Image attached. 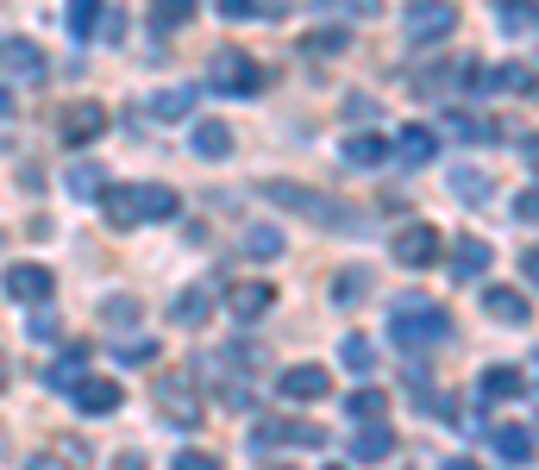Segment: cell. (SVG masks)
I'll return each mask as SVG.
<instances>
[{"label": "cell", "instance_id": "2e32d148", "mask_svg": "<svg viewBox=\"0 0 539 470\" xmlns=\"http://www.w3.org/2000/svg\"><path fill=\"white\" fill-rule=\"evenodd\" d=\"M157 402H163V420H176V427H195V420H201L189 383H163V389H157Z\"/></svg>", "mask_w": 539, "mask_h": 470}, {"label": "cell", "instance_id": "60d3db41", "mask_svg": "<svg viewBox=\"0 0 539 470\" xmlns=\"http://www.w3.org/2000/svg\"><path fill=\"white\" fill-rule=\"evenodd\" d=\"M496 82H502V88H533V76H527V69H502Z\"/></svg>", "mask_w": 539, "mask_h": 470}, {"label": "cell", "instance_id": "d4e9b609", "mask_svg": "<svg viewBox=\"0 0 539 470\" xmlns=\"http://www.w3.org/2000/svg\"><path fill=\"white\" fill-rule=\"evenodd\" d=\"M63 26L76 32V38H88V32H101V0H69Z\"/></svg>", "mask_w": 539, "mask_h": 470}, {"label": "cell", "instance_id": "9c48e42d", "mask_svg": "<svg viewBox=\"0 0 539 470\" xmlns=\"http://www.w3.org/2000/svg\"><path fill=\"white\" fill-rule=\"evenodd\" d=\"M458 32V7H408V38L414 44H439Z\"/></svg>", "mask_w": 539, "mask_h": 470}, {"label": "cell", "instance_id": "44dd1931", "mask_svg": "<svg viewBox=\"0 0 539 470\" xmlns=\"http://www.w3.org/2000/svg\"><path fill=\"white\" fill-rule=\"evenodd\" d=\"M345 163H358V170H377V163H389V138H377V132L345 138Z\"/></svg>", "mask_w": 539, "mask_h": 470}, {"label": "cell", "instance_id": "ac0fdd59", "mask_svg": "<svg viewBox=\"0 0 539 470\" xmlns=\"http://www.w3.org/2000/svg\"><path fill=\"white\" fill-rule=\"evenodd\" d=\"M207 301H214V289H207V282H195V289H182V295H176L170 320H176V326H189V333H195V326H207Z\"/></svg>", "mask_w": 539, "mask_h": 470}, {"label": "cell", "instance_id": "4fadbf2b", "mask_svg": "<svg viewBox=\"0 0 539 470\" xmlns=\"http://www.w3.org/2000/svg\"><path fill=\"white\" fill-rule=\"evenodd\" d=\"M483 308H489V320H502V326H527L533 320V308H527V295L521 289H483Z\"/></svg>", "mask_w": 539, "mask_h": 470}, {"label": "cell", "instance_id": "3957f363", "mask_svg": "<svg viewBox=\"0 0 539 470\" xmlns=\"http://www.w3.org/2000/svg\"><path fill=\"white\" fill-rule=\"evenodd\" d=\"M445 333H452V320H445L439 301H420V295H402L395 301V345H439Z\"/></svg>", "mask_w": 539, "mask_h": 470}, {"label": "cell", "instance_id": "ee69618b", "mask_svg": "<svg viewBox=\"0 0 539 470\" xmlns=\"http://www.w3.org/2000/svg\"><path fill=\"white\" fill-rule=\"evenodd\" d=\"M0 383H7V364H0Z\"/></svg>", "mask_w": 539, "mask_h": 470}, {"label": "cell", "instance_id": "ffe728a7", "mask_svg": "<svg viewBox=\"0 0 539 470\" xmlns=\"http://www.w3.org/2000/svg\"><path fill=\"white\" fill-rule=\"evenodd\" d=\"M395 157H402V163H414V170H420V163H433V157H439V138H433L427 126H408L402 138H395Z\"/></svg>", "mask_w": 539, "mask_h": 470}, {"label": "cell", "instance_id": "83f0119b", "mask_svg": "<svg viewBox=\"0 0 539 470\" xmlns=\"http://www.w3.org/2000/svg\"><path fill=\"white\" fill-rule=\"evenodd\" d=\"M69 188H76V195H88V201H101V195H107V182H101L95 163H69Z\"/></svg>", "mask_w": 539, "mask_h": 470}, {"label": "cell", "instance_id": "f546056e", "mask_svg": "<svg viewBox=\"0 0 539 470\" xmlns=\"http://www.w3.org/2000/svg\"><path fill=\"white\" fill-rule=\"evenodd\" d=\"M345 408H351V420H364V427H370V420H383V408H389V402H383V389H358Z\"/></svg>", "mask_w": 539, "mask_h": 470}, {"label": "cell", "instance_id": "e0dca14e", "mask_svg": "<svg viewBox=\"0 0 539 470\" xmlns=\"http://www.w3.org/2000/svg\"><path fill=\"white\" fill-rule=\"evenodd\" d=\"M489 452H496L502 464H533V433H521V427H496V433H489Z\"/></svg>", "mask_w": 539, "mask_h": 470}, {"label": "cell", "instance_id": "52a82bcc", "mask_svg": "<svg viewBox=\"0 0 539 470\" xmlns=\"http://www.w3.org/2000/svg\"><path fill=\"white\" fill-rule=\"evenodd\" d=\"M276 389H283L289 402H326V389H333V376H326L320 364H289L283 376H276Z\"/></svg>", "mask_w": 539, "mask_h": 470}, {"label": "cell", "instance_id": "1f68e13d", "mask_svg": "<svg viewBox=\"0 0 539 470\" xmlns=\"http://www.w3.org/2000/svg\"><path fill=\"white\" fill-rule=\"evenodd\" d=\"M101 320L113 326V333H126V326H138V301H126V295H113L107 308H101Z\"/></svg>", "mask_w": 539, "mask_h": 470}, {"label": "cell", "instance_id": "ab89813d", "mask_svg": "<svg viewBox=\"0 0 539 470\" xmlns=\"http://www.w3.org/2000/svg\"><path fill=\"white\" fill-rule=\"evenodd\" d=\"M521 276H527L533 289H539V245H533V251H521Z\"/></svg>", "mask_w": 539, "mask_h": 470}, {"label": "cell", "instance_id": "5bb4252c", "mask_svg": "<svg viewBox=\"0 0 539 470\" xmlns=\"http://www.w3.org/2000/svg\"><path fill=\"white\" fill-rule=\"evenodd\" d=\"M395 452V433H389V420H370V427H358V439H351V458L358 464H377Z\"/></svg>", "mask_w": 539, "mask_h": 470}, {"label": "cell", "instance_id": "ba28073f", "mask_svg": "<svg viewBox=\"0 0 539 470\" xmlns=\"http://www.w3.org/2000/svg\"><path fill=\"white\" fill-rule=\"evenodd\" d=\"M126 395H120V383L113 376H82L76 389H69V408H82V414H113Z\"/></svg>", "mask_w": 539, "mask_h": 470}, {"label": "cell", "instance_id": "6da1fadb", "mask_svg": "<svg viewBox=\"0 0 539 470\" xmlns=\"http://www.w3.org/2000/svg\"><path fill=\"white\" fill-rule=\"evenodd\" d=\"M101 214L113 226H145V220H176L182 214V195L163 182H126V188H107L101 195Z\"/></svg>", "mask_w": 539, "mask_h": 470}, {"label": "cell", "instance_id": "277c9868", "mask_svg": "<svg viewBox=\"0 0 539 470\" xmlns=\"http://www.w3.org/2000/svg\"><path fill=\"white\" fill-rule=\"evenodd\" d=\"M439 251H445V239H439V226H427V220L395 226V239H389V257H395L402 270H433Z\"/></svg>", "mask_w": 539, "mask_h": 470}, {"label": "cell", "instance_id": "b9f144b4", "mask_svg": "<svg viewBox=\"0 0 539 470\" xmlns=\"http://www.w3.org/2000/svg\"><path fill=\"white\" fill-rule=\"evenodd\" d=\"M113 470H145V458H132V452H120V458H113Z\"/></svg>", "mask_w": 539, "mask_h": 470}, {"label": "cell", "instance_id": "603a6c76", "mask_svg": "<svg viewBox=\"0 0 539 470\" xmlns=\"http://www.w3.org/2000/svg\"><path fill=\"white\" fill-rule=\"evenodd\" d=\"M0 57H7L13 76H26V82H44V57H38V44H0Z\"/></svg>", "mask_w": 539, "mask_h": 470}, {"label": "cell", "instance_id": "7bdbcfd3", "mask_svg": "<svg viewBox=\"0 0 539 470\" xmlns=\"http://www.w3.org/2000/svg\"><path fill=\"white\" fill-rule=\"evenodd\" d=\"M7 113H13V94H7V88H0V120H7Z\"/></svg>", "mask_w": 539, "mask_h": 470}, {"label": "cell", "instance_id": "8992f818", "mask_svg": "<svg viewBox=\"0 0 539 470\" xmlns=\"http://www.w3.org/2000/svg\"><path fill=\"white\" fill-rule=\"evenodd\" d=\"M7 295L19 301V308H44V301L57 295V276L44 270V264H13L7 270Z\"/></svg>", "mask_w": 539, "mask_h": 470}, {"label": "cell", "instance_id": "5b68a950", "mask_svg": "<svg viewBox=\"0 0 539 470\" xmlns=\"http://www.w3.org/2000/svg\"><path fill=\"white\" fill-rule=\"evenodd\" d=\"M207 82H214L220 94H257L270 76H264V63H257L251 51H214V63H207Z\"/></svg>", "mask_w": 539, "mask_h": 470}, {"label": "cell", "instance_id": "d6a6232c", "mask_svg": "<svg viewBox=\"0 0 539 470\" xmlns=\"http://www.w3.org/2000/svg\"><path fill=\"white\" fill-rule=\"evenodd\" d=\"M189 19H195L189 0H170V7H157V13H151V26H157V32H176V26H189Z\"/></svg>", "mask_w": 539, "mask_h": 470}, {"label": "cell", "instance_id": "cb8c5ba5", "mask_svg": "<svg viewBox=\"0 0 539 470\" xmlns=\"http://www.w3.org/2000/svg\"><path fill=\"white\" fill-rule=\"evenodd\" d=\"M339 358H345L351 376H370V370H377V351H370L364 333H345V339H339Z\"/></svg>", "mask_w": 539, "mask_h": 470}, {"label": "cell", "instance_id": "8fae6325", "mask_svg": "<svg viewBox=\"0 0 539 470\" xmlns=\"http://www.w3.org/2000/svg\"><path fill=\"white\" fill-rule=\"evenodd\" d=\"M251 445H320V427H301V420H257L251 427Z\"/></svg>", "mask_w": 539, "mask_h": 470}, {"label": "cell", "instance_id": "7a4b0ae2", "mask_svg": "<svg viewBox=\"0 0 539 470\" xmlns=\"http://www.w3.org/2000/svg\"><path fill=\"white\" fill-rule=\"evenodd\" d=\"M264 195L283 201V207H295V214H308V220H320V226H333V232H358V226H364V214H345L351 201H333V195H320V188H301V182H270Z\"/></svg>", "mask_w": 539, "mask_h": 470}, {"label": "cell", "instance_id": "9a60e30c", "mask_svg": "<svg viewBox=\"0 0 539 470\" xmlns=\"http://www.w3.org/2000/svg\"><path fill=\"white\" fill-rule=\"evenodd\" d=\"M477 389L489 395V402H514V395H521V389H527V376H521V370H514V364H489V370L477 376Z\"/></svg>", "mask_w": 539, "mask_h": 470}, {"label": "cell", "instance_id": "7c38bea8", "mask_svg": "<svg viewBox=\"0 0 539 470\" xmlns=\"http://www.w3.org/2000/svg\"><path fill=\"white\" fill-rule=\"evenodd\" d=\"M226 308L239 314V320H264V314L276 308V289H270V282H232V289H226Z\"/></svg>", "mask_w": 539, "mask_h": 470}, {"label": "cell", "instance_id": "e575fe53", "mask_svg": "<svg viewBox=\"0 0 539 470\" xmlns=\"http://www.w3.org/2000/svg\"><path fill=\"white\" fill-rule=\"evenodd\" d=\"M151 113H157V120H182V113H189V88L157 94V101H151Z\"/></svg>", "mask_w": 539, "mask_h": 470}, {"label": "cell", "instance_id": "74e56055", "mask_svg": "<svg viewBox=\"0 0 539 470\" xmlns=\"http://www.w3.org/2000/svg\"><path fill=\"white\" fill-rule=\"evenodd\" d=\"M514 214H521V220H539V188H521V195H514Z\"/></svg>", "mask_w": 539, "mask_h": 470}, {"label": "cell", "instance_id": "30bf717a", "mask_svg": "<svg viewBox=\"0 0 539 470\" xmlns=\"http://www.w3.org/2000/svg\"><path fill=\"white\" fill-rule=\"evenodd\" d=\"M101 132H107V107L82 101V107H69V113H63V145H69V151H76V145H95Z\"/></svg>", "mask_w": 539, "mask_h": 470}, {"label": "cell", "instance_id": "7402d4cb", "mask_svg": "<svg viewBox=\"0 0 539 470\" xmlns=\"http://www.w3.org/2000/svg\"><path fill=\"white\" fill-rule=\"evenodd\" d=\"M189 145H195V157H207V163H220V157L232 151V132H226L220 120H201V126H195V138H189Z\"/></svg>", "mask_w": 539, "mask_h": 470}, {"label": "cell", "instance_id": "f35d334b", "mask_svg": "<svg viewBox=\"0 0 539 470\" xmlns=\"http://www.w3.org/2000/svg\"><path fill=\"white\" fill-rule=\"evenodd\" d=\"M157 358V345L151 339H138V345H126V364H151Z\"/></svg>", "mask_w": 539, "mask_h": 470}, {"label": "cell", "instance_id": "4316f807", "mask_svg": "<svg viewBox=\"0 0 539 470\" xmlns=\"http://www.w3.org/2000/svg\"><path fill=\"white\" fill-rule=\"evenodd\" d=\"M82 358H88V345H69V351H63V364H51V383H57V389H76L82 376H88Z\"/></svg>", "mask_w": 539, "mask_h": 470}, {"label": "cell", "instance_id": "836d02e7", "mask_svg": "<svg viewBox=\"0 0 539 470\" xmlns=\"http://www.w3.org/2000/svg\"><path fill=\"white\" fill-rule=\"evenodd\" d=\"M452 188H458L464 201H489V188H496V182H489L483 170H458V176H452Z\"/></svg>", "mask_w": 539, "mask_h": 470}, {"label": "cell", "instance_id": "4dcf8cb0", "mask_svg": "<svg viewBox=\"0 0 539 470\" xmlns=\"http://www.w3.org/2000/svg\"><path fill=\"white\" fill-rule=\"evenodd\" d=\"M245 251L251 257H276V251H283V232H276V226H251L245 232Z\"/></svg>", "mask_w": 539, "mask_h": 470}, {"label": "cell", "instance_id": "d6986e66", "mask_svg": "<svg viewBox=\"0 0 539 470\" xmlns=\"http://www.w3.org/2000/svg\"><path fill=\"white\" fill-rule=\"evenodd\" d=\"M489 257H496V251H489V239H458V251H452V276H458V282L483 276Z\"/></svg>", "mask_w": 539, "mask_h": 470}, {"label": "cell", "instance_id": "484cf974", "mask_svg": "<svg viewBox=\"0 0 539 470\" xmlns=\"http://www.w3.org/2000/svg\"><path fill=\"white\" fill-rule=\"evenodd\" d=\"M339 51H351V32H345V26H320V32H308V57H339Z\"/></svg>", "mask_w": 539, "mask_h": 470}, {"label": "cell", "instance_id": "d590c367", "mask_svg": "<svg viewBox=\"0 0 539 470\" xmlns=\"http://www.w3.org/2000/svg\"><path fill=\"white\" fill-rule=\"evenodd\" d=\"M226 19H276V7H264V0H220Z\"/></svg>", "mask_w": 539, "mask_h": 470}, {"label": "cell", "instance_id": "8d00e7d4", "mask_svg": "<svg viewBox=\"0 0 539 470\" xmlns=\"http://www.w3.org/2000/svg\"><path fill=\"white\" fill-rule=\"evenodd\" d=\"M170 470H220V458H207V452H176Z\"/></svg>", "mask_w": 539, "mask_h": 470}, {"label": "cell", "instance_id": "f1b7e54d", "mask_svg": "<svg viewBox=\"0 0 539 470\" xmlns=\"http://www.w3.org/2000/svg\"><path fill=\"white\" fill-rule=\"evenodd\" d=\"M333 295H339V308H358V301L370 295V276H364V270H345V276L333 282Z\"/></svg>", "mask_w": 539, "mask_h": 470}]
</instances>
